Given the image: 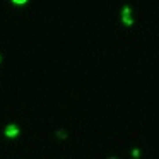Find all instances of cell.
Returning <instances> with one entry per match:
<instances>
[{
  "label": "cell",
  "mask_w": 159,
  "mask_h": 159,
  "mask_svg": "<svg viewBox=\"0 0 159 159\" xmlns=\"http://www.w3.org/2000/svg\"><path fill=\"white\" fill-rule=\"evenodd\" d=\"M19 127L14 123H9L5 128H3V134H5V137H9V139H14V137H17L19 135Z\"/></svg>",
  "instance_id": "obj_1"
},
{
  "label": "cell",
  "mask_w": 159,
  "mask_h": 159,
  "mask_svg": "<svg viewBox=\"0 0 159 159\" xmlns=\"http://www.w3.org/2000/svg\"><path fill=\"white\" fill-rule=\"evenodd\" d=\"M122 22H123V24H127V26H132V24H134V21H132V19H130V16H122Z\"/></svg>",
  "instance_id": "obj_2"
},
{
  "label": "cell",
  "mask_w": 159,
  "mask_h": 159,
  "mask_svg": "<svg viewBox=\"0 0 159 159\" xmlns=\"http://www.w3.org/2000/svg\"><path fill=\"white\" fill-rule=\"evenodd\" d=\"M16 5H24V3H28V0H12Z\"/></svg>",
  "instance_id": "obj_3"
},
{
  "label": "cell",
  "mask_w": 159,
  "mask_h": 159,
  "mask_svg": "<svg viewBox=\"0 0 159 159\" xmlns=\"http://www.w3.org/2000/svg\"><path fill=\"white\" fill-rule=\"evenodd\" d=\"M123 14L125 16H130V14H132V9H130V7H123Z\"/></svg>",
  "instance_id": "obj_4"
},
{
  "label": "cell",
  "mask_w": 159,
  "mask_h": 159,
  "mask_svg": "<svg viewBox=\"0 0 159 159\" xmlns=\"http://www.w3.org/2000/svg\"><path fill=\"white\" fill-rule=\"evenodd\" d=\"M56 137H62V139H65V134H63V130H56Z\"/></svg>",
  "instance_id": "obj_5"
},
{
  "label": "cell",
  "mask_w": 159,
  "mask_h": 159,
  "mask_svg": "<svg viewBox=\"0 0 159 159\" xmlns=\"http://www.w3.org/2000/svg\"><path fill=\"white\" fill-rule=\"evenodd\" d=\"M132 156H134V158H139V156H140V151H139V149H134Z\"/></svg>",
  "instance_id": "obj_6"
}]
</instances>
